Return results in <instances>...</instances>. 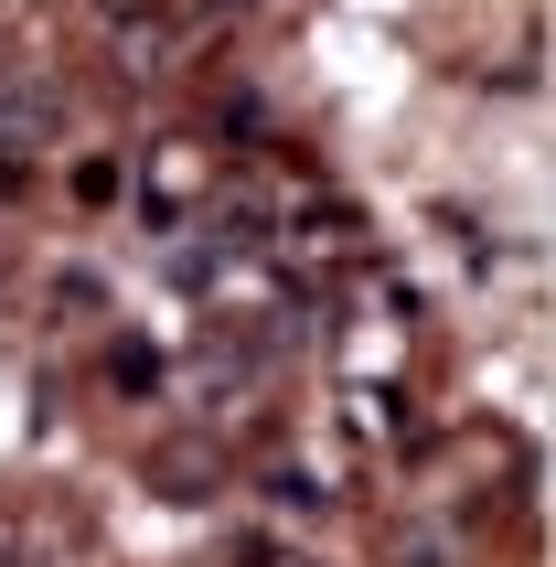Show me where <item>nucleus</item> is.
<instances>
[{
  "mask_svg": "<svg viewBox=\"0 0 556 567\" xmlns=\"http://www.w3.org/2000/svg\"><path fill=\"white\" fill-rule=\"evenodd\" d=\"M215 151H193V140H161L151 172H140V204H151V225H193L204 204H215Z\"/></svg>",
  "mask_w": 556,
  "mask_h": 567,
  "instance_id": "1",
  "label": "nucleus"
}]
</instances>
